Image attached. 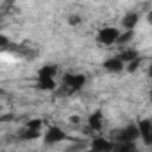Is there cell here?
Returning a JSON list of instances; mask_svg holds the SVG:
<instances>
[{
  "label": "cell",
  "instance_id": "cell-6",
  "mask_svg": "<svg viewBox=\"0 0 152 152\" xmlns=\"http://www.w3.org/2000/svg\"><path fill=\"white\" fill-rule=\"evenodd\" d=\"M113 145L115 143L109 141V140H106V138H93L91 143H90V147H91L93 152H111Z\"/></svg>",
  "mask_w": 152,
  "mask_h": 152
},
{
  "label": "cell",
  "instance_id": "cell-13",
  "mask_svg": "<svg viewBox=\"0 0 152 152\" xmlns=\"http://www.w3.org/2000/svg\"><path fill=\"white\" fill-rule=\"evenodd\" d=\"M56 81L54 79H39L38 81V88L39 90H45V91H54L56 90Z\"/></svg>",
  "mask_w": 152,
  "mask_h": 152
},
{
  "label": "cell",
  "instance_id": "cell-7",
  "mask_svg": "<svg viewBox=\"0 0 152 152\" xmlns=\"http://www.w3.org/2000/svg\"><path fill=\"white\" fill-rule=\"evenodd\" d=\"M102 127H104V115H102V111L91 113L90 118H88V129H91V131H102Z\"/></svg>",
  "mask_w": 152,
  "mask_h": 152
},
{
  "label": "cell",
  "instance_id": "cell-14",
  "mask_svg": "<svg viewBox=\"0 0 152 152\" xmlns=\"http://www.w3.org/2000/svg\"><path fill=\"white\" fill-rule=\"evenodd\" d=\"M111 152H136L134 143H115Z\"/></svg>",
  "mask_w": 152,
  "mask_h": 152
},
{
  "label": "cell",
  "instance_id": "cell-16",
  "mask_svg": "<svg viewBox=\"0 0 152 152\" xmlns=\"http://www.w3.org/2000/svg\"><path fill=\"white\" fill-rule=\"evenodd\" d=\"M132 38H134V31H125L124 34H120V36H118L116 43H122V45H124V43H129Z\"/></svg>",
  "mask_w": 152,
  "mask_h": 152
},
{
  "label": "cell",
  "instance_id": "cell-8",
  "mask_svg": "<svg viewBox=\"0 0 152 152\" xmlns=\"http://www.w3.org/2000/svg\"><path fill=\"white\" fill-rule=\"evenodd\" d=\"M138 22H140V15H138V13H127V15L122 18L124 31H134V27L138 25Z\"/></svg>",
  "mask_w": 152,
  "mask_h": 152
},
{
  "label": "cell",
  "instance_id": "cell-5",
  "mask_svg": "<svg viewBox=\"0 0 152 152\" xmlns=\"http://www.w3.org/2000/svg\"><path fill=\"white\" fill-rule=\"evenodd\" d=\"M138 138H140L138 127H136V125H127V127L118 134V141H116V143H134Z\"/></svg>",
  "mask_w": 152,
  "mask_h": 152
},
{
  "label": "cell",
  "instance_id": "cell-12",
  "mask_svg": "<svg viewBox=\"0 0 152 152\" xmlns=\"http://www.w3.org/2000/svg\"><path fill=\"white\" fill-rule=\"evenodd\" d=\"M116 57L125 64V63L134 61V59H136V57H140V56H138V52H136V50H124V52H122V54H118Z\"/></svg>",
  "mask_w": 152,
  "mask_h": 152
},
{
  "label": "cell",
  "instance_id": "cell-10",
  "mask_svg": "<svg viewBox=\"0 0 152 152\" xmlns=\"http://www.w3.org/2000/svg\"><path fill=\"white\" fill-rule=\"evenodd\" d=\"M57 73V66L56 64H47V66H41L38 70V79H54Z\"/></svg>",
  "mask_w": 152,
  "mask_h": 152
},
{
  "label": "cell",
  "instance_id": "cell-19",
  "mask_svg": "<svg viewBox=\"0 0 152 152\" xmlns=\"http://www.w3.org/2000/svg\"><path fill=\"white\" fill-rule=\"evenodd\" d=\"M7 45H9V39H7V36L0 34V48H4V47H7Z\"/></svg>",
  "mask_w": 152,
  "mask_h": 152
},
{
  "label": "cell",
  "instance_id": "cell-17",
  "mask_svg": "<svg viewBox=\"0 0 152 152\" xmlns=\"http://www.w3.org/2000/svg\"><path fill=\"white\" fill-rule=\"evenodd\" d=\"M140 64H141V57H136L134 61L127 63V72H129V73H134V72L140 68Z\"/></svg>",
  "mask_w": 152,
  "mask_h": 152
},
{
  "label": "cell",
  "instance_id": "cell-15",
  "mask_svg": "<svg viewBox=\"0 0 152 152\" xmlns=\"http://www.w3.org/2000/svg\"><path fill=\"white\" fill-rule=\"evenodd\" d=\"M41 127H43V120H39V118H32L25 125V129H32V131H41Z\"/></svg>",
  "mask_w": 152,
  "mask_h": 152
},
{
  "label": "cell",
  "instance_id": "cell-9",
  "mask_svg": "<svg viewBox=\"0 0 152 152\" xmlns=\"http://www.w3.org/2000/svg\"><path fill=\"white\" fill-rule=\"evenodd\" d=\"M104 70H107V72H111V73H118V72L124 70V63H122L116 56H115V57H109V59L104 61Z\"/></svg>",
  "mask_w": 152,
  "mask_h": 152
},
{
  "label": "cell",
  "instance_id": "cell-11",
  "mask_svg": "<svg viewBox=\"0 0 152 152\" xmlns=\"http://www.w3.org/2000/svg\"><path fill=\"white\" fill-rule=\"evenodd\" d=\"M20 138H22V140H27V141H32V140H39V138H41V131L23 129V131L20 132Z\"/></svg>",
  "mask_w": 152,
  "mask_h": 152
},
{
  "label": "cell",
  "instance_id": "cell-3",
  "mask_svg": "<svg viewBox=\"0 0 152 152\" xmlns=\"http://www.w3.org/2000/svg\"><path fill=\"white\" fill-rule=\"evenodd\" d=\"M118 36H120V31H118L116 27H104V29L99 31L97 39H99L102 45H113V43H116Z\"/></svg>",
  "mask_w": 152,
  "mask_h": 152
},
{
  "label": "cell",
  "instance_id": "cell-18",
  "mask_svg": "<svg viewBox=\"0 0 152 152\" xmlns=\"http://www.w3.org/2000/svg\"><path fill=\"white\" fill-rule=\"evenodd\" d=\"M81 22H83V18L79 16V15H70V18H68V23L70 25H81Z\"/></svg>",
  "mask_w": 152,
  "mask_h": 152
},
{
  "label": "cell",
  "instance_id": "cell-1",
  "mask_svg": "<svg viewBox=\"0 0 152 152\" xmlns=\"http://www.w3.org/2000/svg\"><path fill=\"white\" fill-rule=\"evenodd\" d=\"M63 83L70 91H79L86 84V75H83V73H66L63 77Z\"/></svg>",
  "mask_w": 152,
  "mask_h": 152
},
{
  "label": "cell",
  "instance_id": "cell-20",
  "mask_svg": "<svg viewBox=\"0 0 152 152\" xmlns=\"http://www.w3.org/2000/svg\"><path fill=\"white\" fill-rule=\"evenodd\" d=\"M70 124H81V116H70Z\"/></svg>",
  "mask_w": 152,
  "mask_h": 152
},
{
  "label": "cell",
  "instance_id": "cell-2",
  "mask_svg": "<svg viewBox=\"0 0 152 152\" xmlns=\"http://www.w3.org/2000/svg\"><path fill=\"white\" fill-rule=\"evenodd\" d=\"M66 138H68V134H66L61 127L52 125V127H48L47 134L43 136V141H45V145H57V143L64 141Z\"/></svg>",
  "mask_w": 152,
  "mask_h": 152
},
{
  "label": "cell",
  "instance_id": "cell-4",
  "mask_svg": "<svg viewBox=\"0 0 152 152\" xmlns=\"http://www.w3.org/2000/svg\"><path fill=\"white\" fill-rule=\"evenodd\" d=\"M136 127H138V134L143 140V143L145 145H150L152 143V124H150V120L148 118H143V120L138 122Z\"/></svg>",
  "mask_w": 152,
  "mask_h": 152
}]
</instances>
